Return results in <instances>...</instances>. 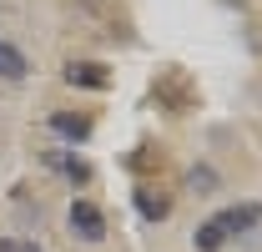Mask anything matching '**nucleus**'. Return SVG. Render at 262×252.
<instances>
[{
	"mask_svg": "<svg viewBox=\"0 0 262 252\" xmlns=\"http://www.w3.org/2000/svg\"><path fill=\"white\" fill-rule=\"evenodd\" d=\"M151 101H157V106H166L171 116H187L202 96H196V81L182 71V66H166L162 76L151 81Z\"/></svg>",
	"mask_w": 262,
	"mask_h": 252,
	"instance_id": "1",
	"label": "nucleus"
},
{
	"mask_svg": "<svg viewBox=\"0 0 262 252\" xmlns=\"http://www.w3.org/2000/svg\"><path fill=\"white\" fill-rule=\"evenodd\" d=\"M71 232L86 237V242H101V237H106V212H101L96 202L76 197V202H71Z\"/></svg>",
	"mask_w": 262,
	"mask_h": 252,
	"instance_id": "2",
	"label": "nucleus"
},
{
	"mask_svg": "<svg viewBox=\"0 0 262 252\" xmlns=\"http://www.w3.org/2000/svg\"><path fill=\"white\" fill-rule=\"evenodd\" d=\"M61 76H66V86H81V91H106L111 86V71L101 61H71Z\"/></svg>",
	"mask_w": 262,
	"mask_h": 252,
	"instance_id": "3",
	"label": "nucleus"
},
{
	"mask_svg": "<svg viewBox=\"0 0 262 252\" xmlns=\"http://www.w3.org/2000/svg\"><path fill=\"white\" fill-rule=\"evenodd\" d=\"M51 131L66 136V141H86V136H91V116H86V111H56V116H51Z\"/></svg>",
	"mask_w": 262,
	"mask_h": 252,
	"instance_id": "4",
	"label": "nucleus"
},
{
	"mask_svg": "<svg viewBox=\"0 0 262 252\" xmlns=\"http://www.w3.org/2000/svg\"><path fill=\"white\" fill-rule=\"evenodd\" d=\"M46 166H56L61 177H71V182H81V187H86V182L96 177V172H91V161L71 157V152H46Z\"/></svg>",
	"mask_w": 262,
	"mask_h": 252,
	"instance_id": "5",
	"label": "nucleus"
},
{
	"mask_svg": "<svg viewBox=\"0 0 262 252\" xmlns=\"http://www.w3.org/2000/svg\"><path fill=\"white\" fill-rule=\"evenodd\" d=\"M217 222L227 227V237H232V232H247V227H257V222H262V207H257V202H242V207L217 212Z\"/></svg>",
	"mask_w": 262,
	"mask_h": 252,
	"instance_id": "6",
	"label": "nucleus"
},
{
	"mask_svg": "<svg viewBox=\"0 0 262 252\" xmlns=\"http://www.w3.org/2000/svg\"><path fill=\"white\" fill-rule=\"evenodd\" d=\"M136 207H141V217H166V212H171V197H166V192H157L151 187V182H146V187H136Z\"/></svg>",
	"mask_w": 262,
	"mask_h": 252,
	"instance_id": "7",
	"label": "nucleus"
},
{
	"mask_svg": "<svg viewBox=\"0 0 262 252\" xmlns=\"http://www.w3.org/2000/svg\"><path fill=\"white\" fill-rule=\"evenodd\" d=\"M26 71H31V66H26V56H20L10 40H0V76H5V81H20Z\"/></svg>",
	"mask_w": 262,
	"mask_h": 252,
	"instance_id": "8",
	"label": "nucleus"
},
{
	"mask_svg": "<svg viewBox=\"0 0 262 252\" xmlns=\"http://www.w3.org/2000/svg\"><path fill=\"white\" fill-rule=\"evenodd\" d=\"M222 242H227V227H222V222L212 217V222H202V227H196V252H217L222 247Z\"/></svg>",
	"mask_w": 262,
	"mask_h": 252,
	"instance_id": "9",
	"label": "nucleus"
},
{
	"mask_svg": "<svg viewBox=\"0 0 262 252\" xmlns=\"http://www.w3.org/2000/svg\"><path fill=\"white\" fill-rule=\"evenodd\" d=\"M131 166H136V172H146V166H162V152H157V146H141V152H131Z\"/></svg>",
	"mask_w": 262,
	"mask_h": 252,
	"instance_id": "10",
	"label": "nucleus"
},
{
	"mask_svg": "<svg viewBox=\"0 0 262 252\" xmlns=\"http://www.w3.org/2000/svg\"><path fill=\"white\" fill-rule=\"evenodd\" d=\"M0 252H40L35 242H20V237H0Z\"/></svg>",
	"mask_w": 262,
	"mask_h": 252,
	"instance_id": "11",
	"label": "nucleus"
},
{
	"mask_svg": "<svg viewBox=\"0 0 262 252\" xmlns=\"http://www.w3.org/2000/svg\"><path fill=\"white\" fill-rule=\"evenodd\" d=\"M192 187H196V192H212V172H207V166H202V172H192Z\"/></svg>",
	"mask_w": 262,
	"mask_h": 252,
	"instance_id": "12",
	"label": "nucleus"
}]
</instances>
